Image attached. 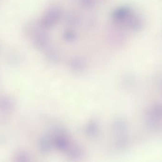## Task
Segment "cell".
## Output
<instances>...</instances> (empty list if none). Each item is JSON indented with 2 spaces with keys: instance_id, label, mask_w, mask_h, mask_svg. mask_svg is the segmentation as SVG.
Returning <instances> with one entry per match:
<instances>
[{
  "instance_id": "obj_1",
  "label": "cell",
  "mask_w": 162,
  "mask_h": 162,
  "mask_svg": "<svg viewBox=\"0 0 162 162\" xmlns=\"http://www.w3.org/2000/svg\"><path fill=\"white\" fill-rule=\"evenodd\" d=\"M14 102L12 99L8 96H3L0 99V110L8 111L13 110Z\"/></svg>"
},
{
  "instance_id": "obj_2",
  "label": "cell",
  "mask_w": 162,
  "mask_h": 162,
  "mask_svg": "<svg viewBox=\"0 0 162 162\" xmlns=\"http://www.w3.org/2000/svg\"><path fill=\"white\" fill-rule=\"evenodd\" d=\"M27 158V155L24 152L19 151L15 155L14 159L15 161L17 162H23L26 161Z\"/></svg>"
}]
</instances>
